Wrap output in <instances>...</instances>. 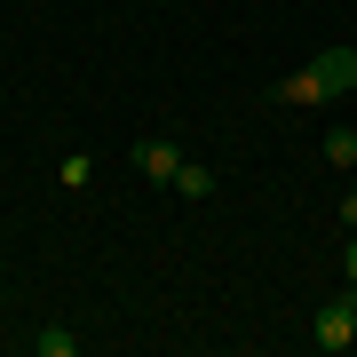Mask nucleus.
Wrapping results in <instances>:
<instances>
[{
    "label": "nucleus",
    "mask_w": 357,
    "mask_h": 357,
    "mask_svg": "<svg viewBox=\"0 0 357 357\" xmlns=\"http://www.w3.org/2000/svg\"><path fill=\"white\" fill-rule=\"evenodd\" d=\"M326 167H357V128H326Z\"/></svg>",
    "instance_id": "obj_6"
},
{
    "label": "nucleus",
    "mask_w": 357,
    "mask_h": 357,
    "mask_svg": "<svg viewBox=\"0 0 357 357\" xmlns=\"http://www.w3.org/2000/svg\"><path fill=\"white\" fill-rule=\"evenodd\" d=\"M310 342H318L326 357L357 349V286H342L333 302H318V318H310Z\"/></svg>",
    "instance_id": "obj_2"
},
{
    "label": "nucleus",
    "mask_w": 357,
    "mask_h": 357,
    "mask_svg": "<svg viewBox=\"0 0 357 357\" xmlns=\"http://www.w3.org/2000/svg\"><path fill=\"white\" fill-rule=\"evenodd\" d=\"M357 88V48H318L294 79H278V103L286 112H310V103H333Z\"/></svg>",
    "instance_id": "obj_1"
},
{
    "label": "nucleus",
    "mask_w": 357,
    "mask_h": 357,
    "mask_svg": "<svg viewBox=\"0 0 357 357\" xmlns=\"http://www.w3.org/2000/svg\"><path fill=\"white\" fill-rule=\"evenodd\" d=\"M175 199H215V167L183 159V175H175Z\"/></svg>",
    "instance_id": "obj_4"
},
{
    "label": "nucleus",
    "mask_w": 357,
    "mask_h": 357,
    "mask_svg": "<svg viewBox=\"0 0 357 357\" xmlns=\"http://www.w3.org/2000/svg\"><path fill=\"white\" fill-rule=\"evenodd\" d=\"M342 270H349V286H357V230H349V255H342Z\"/></svg>",
    "instance_id": "obj_9"
},
{
    "label": "nucleus",
    "mask_w": 357,
    "mask_h": 357,
    "mask_svg": "<svg viewBox=\"0 0 357 357\" xmlns=\"http://www.w3.org/2000/svg\"><path fill=\"white\" fill-rule=\"evenodd\" d=\"M128 159H135V175H143V183H175V175H183V151H175L167 135H143Z\"/></svg>",
    "instance_id": "obj_3"
},
{
    "label": "nucleus",
    "mask_w": 357,
    "mask_h": 357,
    "mask_svg": "<svg viewBox=\"0 0 357 357\" xmlns=\"http://www.w3.org/2000/svg\"><path fill=\"white\" fill-rule=\"evenodd\" d=\"M333 215H342V230H357V191H349L342 206H333Z\"/></svg>",
    "instance_id": "obj_8"
},
{
    "label": "nucleus",
    "mask_w": 357,
    "mask_h": 357,
    "mask_svg": "<svg viewBox=\"0 0 357 357\" xmlns=\"http://www.w3.org/2000/svg\"><path fill=\"white\" fill-rule=\"evenodd\" d=\"M72 349H79L72 326H40V357H72Z\"/></svg>",
    "instance_id": "obj_7"
},
{
    "label": "nucleus",
    "mask_w": 357,
    "mask_h": 357,
    "mask_svg": "<svg viewBox=\"0 0 357 357\" xmlns=\"http://www.w3.org/2000/svg\"><path fill=\"white\" fill-rule=\"evenodd\" d=\"M56 183H64V191H88V183H96V159L88 151H64V159H56Z\"/></svg>",
    "instance_id": "obj_5"
}]
</instances>
